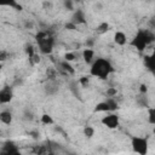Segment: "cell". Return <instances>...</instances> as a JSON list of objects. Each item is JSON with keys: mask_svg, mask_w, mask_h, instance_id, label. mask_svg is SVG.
Segmentation results:
<instances>
[{"mask_svg": "<svg viewBox=\"0 0 155 155\" xmlns=\"http://www.w3.org/2000/svg\"><path fill=\"white\" fill-rule=\"evenodd\" d=\"M114 71L115 68L113 63L105 57H97L96 61L90 65V76L99 80H107Z\"/></svg>", "mask_w": 155, "mask_h": 155, "instance_id": "6da1fadb", "label": "cell"}, {"mask_svg": "<svg viewBox=\"0 0 155 155\" xmlns=\"http://www.w3.org/2000/svg\"><path fill=\"white\" fill-rule=\"evenodd\" d=\"M155 41V34L150 29H144L139 28L132 36L130 45L134 47L138 52H144L153 42Z\"/></svg>", "mask_w": 155, "mask_h": 155, "instance_id": "7a4b0ae2", "label": "cell"}, {"mask_svg": "<svg viewBox=\"0 0 155 155\" xmlns=\"http://www.w3.org/2000/svg\"><path fill=\"white\" fill-rule=\"evenodd\" d=\"M35 41L38 44L39 51L44 54H48L53 51L54 47V38L48 31H38L35 34Z\"/></svg>", "mask_w": 155, "mask_h": 155, "instance_id": "3957f363", "label": "cell"}, {"mask_svg": "<svg viewBox=\"0 0 155 155\" xmlns=\"http://www.w3.org/2000/svg\"><path fill=\"white\" fill-rule=\"evenodd\" d=\"M131 149L137 155H148L149 153V138L144 136L131 137Z\"/></svg>", "mask_w": 155, "mask_h": 155, "instance_id": "277c9868", "label": "cell"}, {"mask_svg": "<svg viewBox=\"0 0 155 155\" xmlns=\"http://www.w3.org/2000/svg\"><path fill=\"white\" fill-rule=\"evenodd\" d=\"M101 124L109 130H116L120 126V116L117 113H107L104 116H102Z\"/></svg>", "mask_w": 155, "mask_h": 155, "instance_id": "5b68a950", "label": "cell"}, {"mask_svg": "<svg viewBox=\"0 0 155 155\" xmlns=\"http://www.w3.org/2000/svg\"><path fill=\"white\" fill-rule=\"evenodd\" d=\"M143 65L144 68L155 76V48H153V51L150 53L144 54L143 57Z\"/></svg>", "mask_w": 155, "mask_h": 155, "instance_id": "8992f818", "label": "cell"}, {"mask_svg": "<svg viewBox=\"0 0 155 155\" xmlns=\"http://www.w3.org/2000/svg\"><path fill=\"white\" fill-rule=\"evenodd\" d=\"M70 22L73 24H75L76 27L78 25H81V24H86L87 23V19H86V13L82 8H76L73 15H71V18H70Z\"/></svg>", "mask_w": 155, "mask_h": 155, "instance_id": "52a82bcc", "label": "cell"}, {"mask_svg": "<svg viewBox=\"0 0 155 155\" xmlns=\"http://www.w3.org/2000/svg\"><path fill=\"white\" fill-rule=\"evenodd\" d=\"M13 99V88L11 86H5L0 90V104H8Z\"/></svg>", "mask_w": 155, "mask_h": 155, "instance_id": "ba28073f", "label": "cell"}, {"mask_svg": "<svg viewBox=\"0 0 155 155\" xmlns=\"http://www.w3.org/2000/svg\"><path fill=\"white\" fill-rule=\"evenodd\" d=\"M113 41L117 46H125L128 42V36L122 30H115L114 35H113Z\"/></svg>", "mask_w": 155, "mask_h": 155, "instance_id": "9c48e42d", "label": "cell"}, {"mask_svg": "<svg viewBox=\"0 0 155 155\" xmlns=\"http://www.w3.org/2000/svg\"><path fill=\"white\" fill-rule=\"evenodd\" d=\"M81 57H82V61L87 64V65H91L94 61H96V52L93 48H88V47H85L81 52Z\"/></svg>", "mask_w": 155, "mask_h": 155, "instance_id": "30bf717a", "label": "cell"}, {"mask_svg": "<svg viewBox=\"0 0 155 155\" xmlns=\"http://www.w3.org/2000/svg\"><path fill=\"white\" fill-rule=\"evenodd\" d=\"M44 90H45V93L47 96H54L59 91V85L56 80H48V82L45 84Z\"/></svg>", "mask_w": 155, "mask_h": 155, "instance_id": "8fae6325", "label": "cell"}, {"mask_svg": "<svg viewBox=\"0 0 155 155\" xmlns=\"http://www.w3.org/2000/svg\"><path fill=\"white\" fill-rule=\"evenodd\" d=\"M18 150H19L18 147L13 142H7L6 144L2 145V148L0 150V155H13Z\"/></svg>", "mask_w": 155, "mask_h": 155, "instance_id": "7c38bea8", "label": "cell"}, {"mask_svg": "<svg viewBox=\"0 0 155 155\" xmlns=\"http://www.w3.org/2000/svg\"><path fill=\"white\" fill-rule=\"evenodd\" d=\"M13 121V115L10 110H1L0 111V122L2 125H11Z\"/></svg>", "mask_w": 155, "mask_h": 155, "instance_id": "4fadbf2b", "label": "cell"}, {"mask_svg": "<svg viewBox=\"0 0 155 155\" xmlns=\"http://www.w3.org/2000/svg\"><path fill=\"white\" fill-rule=\"evenodd\" d=\"M93 113H103V114H107V113H111V111H110V108H109L107 101L104 99V101L98 102V103L94 105Z\"/></svg>", "mask_w": 155, "mask_h": 155, "instance_id": "5bb4252c", "label": "cell"}, {"mask_svg": "<svg viewBox=\"0 0 155 155\" xmlns=\"http://www.w3.org/2000/svg\"><path fill=\"white\" fill-rule=\"evenodd\" d=\"M109 29H110V24L104 21V22H101V23L96 27V33H97L98 35H103V34H105L107 31H109Z\"/></svg>", "mask_w": 155, "mask_h": 155, "instance_id": "9a60e30c", "label": "cell"}, {"mask_svg": "<svg viewBox=\"0 0 155 155\" xmlns=\"http://www.w3.org/2000/svg\"><path fill=\"white\" fill-rule=\"evenodd\" d=\"M136 103L140 108H147L148 109L150 107L149 105V102H148V94H139L137 97V99H136Z\"/></svg>", "mask_w": 155, "mask_h": 155, "instance_id": "2e32d148", "label": "cell"}, {"mask_svg": "<svg viewBox=\"0 0 155 155\" xmlns=\"http://www.w3.org/2000/svg\"><path fill=\"white\" fill-rule=\"evenodd\" d=\"M40 122H41L42 125H45V126H51V125L54 124V119H53L52 115H50V114H47V113H44V114L40 116Z\"/></svg>", "mask_w": 155, "mask_h": 155, "instance_id": "e0dca14e", "label": "cell"}, {"mask_svg": "<svg viewBox=\"0 0 155 155\" xmlns=\"http://www.w3.org/2000/svg\"><path fill=\"white\" fill-rule=\"evenodd\" d=\"M82 134L85 136V138L87 139H91L93 138V136L96 134V128L91 125H86L84 128H82Z\"/></svg>", "mask_w": 155, "mask_h": 155, "instance_id": "ac0fdd59", "label": "cell"}, {"mask_svg": "<svg viewBox=\"0 0 155 155\" xmlns=\"http://www.w3.org/2000/svg\"><path fill=\"white\" fill-rule=\"evenodd\" d=\"M147 119L149 125L155 126V107H149L147 109Z\"/></svg>", "mask_w": 155, "mask_h": 155, "instance_id": "d6986e66", "label": "cell"}, {"mask_svg": "<svg viewBox=\"0 0 155 155\" xmlns=\"http://www.w3.org/2000/svg\"><path fill=\"white\" fill-rule=\"evenodd\" d=\"M105 101H107L111 113H116V110H119V103H117L116 98H107Z\"/></svg>", "mask_w": 155, "mask_h": 155, "instance_id": "ffe728a7", "label": "cell"}, {"mask_svg": "<svg viewBox=\"0 0 155 155\" xmlns=\"http://www.w3.org/2000/svg\"><path fill=\"white\" fill-rule=\"evenodd\" d=\"M61 67H62V69L64 70V71H67V73H70V74H74V69H73V67H71V64L69 63V62H67V61H62L61 62Z\"/></svg>", "mask_w": 155, "mask_h": 155, "instance_id": "44dd1931", "label": "cell"}, {"mask_svg": "<svg viewBox=\"0 0 155 155\" xmlns=\"http://www.w3.org/2000/svg\"><path fill=\"white\" fill-rule=\"evenodd\" d=\"M75 58H76V53L75 52H71V51L65 52L64 56H63V61H67L69 63H71L73 61H75Z\"/></svg>", "mask_w": 155, "mask_h": 155, "instance_id": "7402d4cb", "label": "cell"}, {"mask_svg": "<svg viewBox=\"0 0 155 155\" xmlns=\"http://www.w3.org/2000/svg\"><path fill=\"white\" fill-rule=\"evenodd\" d=\"M24 51H25V53H27V56L29 57V59H31L36 53H35V48H34V46L33 45H27L25 46V48H24Z\"/></svg>", "mask_w": 155, "mask_h": 155, "instance_id": "603a6c76", "label": "cell"}, {"mask_svg": "<svg viewBox=\"0 0 155 155\" xmlns=\"http://www.w3.org/2000/svg\"><path fill=\"white\" fill-rule=\"evenodd\" d=\"M117 94V90L116 87H108L107 91H105V96L107 98H115Z\"/></svg>", "mask_w": 155, "mask_h": 155, "instance_id": "cb8c5ba5", "label": "cell"}, {"mask_svg": "<svg viewBox=\"0 0 155 155\" xmlns=\"http://www.w3.org/2000/svg\"><path fill=\"white\" fill-rule=\"evenodd\" d=\"M78 82L80 84L81 87H88V86H90V76L84 75V76H81V78L79 79Z\"/></svg>", "mask_w": 155, "mask_h": 155, "instance_id": "d4e9b609", "label": "cell"}, {"mask_svg": "<svg viewBox=\"0 0 155 155\" xmlns=\"http://www.w3.org/2000/svg\"><path fill=\"white\" fill-rule=\"evenodd\" d=\"M63 6L67 8V10H69V11H75V8H74V2L73 1H70V0H65L64 2H63Z\"/></svg>", "mask_w": 155, "mask_h": 155, "instance_id": "484cf974", "label": "cell"}, {"mask_svg": "<svg viewBox=\"0 0 155 155\" xmlns=\"http://www.w3.org/2000/svg\"><path fill=\"white\" fill-rule=\"evenodd\" d=\"M138 91H139V94H148L149 87H148V85H147V84H140V85H139Z\"/></svg>", "mask_w": 155, "mask_h": 155, "instance_id": "4316f807", "label": "cell"}, {"mask_svg": "<svg viewBox=\"0 0 155 155\" xmlns=\"http://www.w3.org/2000/svg\"><path fill=\"white\" fill-rule=\"evenodd\" d=\"M86 47H88V48H93V45H94V39L93 38H88L87 40H86Z\"/></svg>", "mask_w": 155, "mask_h": 155, "instance_id": "83f0119b", "label": "cell"}, {"mask_svg": "<svg viewBox=\"0 0 155 155\" xmlns=\"http://www.w3.org/2000/svg\"><path fill=\"white\" fill-rule=\"evenodd\" d=\"M65 28H67V29H69V30H75V29H76L78 27H76L75 24H73V23H71V22L69 21V22H68V23L65 24Z\"/></svg>", "mask_w": 155, "mask_h": 155, "instance_id": "f1b7e54d", "label": "cell"}, {"mask_svg": "<svg viewBox=\"0 0 155 155\" xmlns=\"http://www.w3.org/2000/svg\"><path fill=\"white\" fill-rule=\"evenodd\" d=\"M8 5H10V6H12V7H15V8H16V10H18V11H21V10H22V6H21L19 4L15 2V1H11Z\"/></svg>", "mask_w": 155, "mask_h": 155, "instance_id": "f546056e", "label": "cell"}, {"mask_svg": "<svg viewBox=\"0 0 155 155\" xmlns=\"http://www.w3.org/2000/svg\"><path fill=\"white\" fill-rule=\"evenodd\" d=\"M0 59H1L2 62L6 59V52H5V51H1V53H0Z\"/></svg>", "mask_w": 155, "mask_h": 155, "instance_id": "4dcf8cb0", "label": "cell"}, {"mask_svg": "<svg viewBox=\"0 0 155 155\" xmlns=\"http://www.w3.org/2000/svg\"><path fill=\"white\" fill-rule=\"evenodd\" d=\"M13 155H23V153H22L21 150H18V151H17V153H15Z\"/></svg>", "mask_w": 155, "mask_h": 155, "instance_id": "1f68e13d", "label": "cell"}, {"mask_svg": "<svg viewBox=\"0 0 155 155\" xmlns=\"http://www.w3.org/2000/svg\"><path fill=\"white\" fill-rule=\"evenodd\" d=\"M151 133H153V136L155 137V126H153V130H151Z\"/></svg>", "mask_w": 155, "mask_h": 155, "instance_id": "d6a6232c", "label": "cell"}, {"mask_svg": "<svg viewBox=\"0 0 155 155\" xmlns=\"http://www.w3.org/2000/svg\"><path fill=\"white\" fill-rule=\"evenodd\" d=\"M47 155H56V154H53V153H50V154H47Z\"/></svg>", "mask_w": 155, "mask_h": 155, "instance_id": "836d02e7", "label": "cell"}, {"mask_svg": "<svg viewBox=\"0 0 155 155\" xmlns=\"http://www.w3.org/2000/svg\"><path fill=\"white\" fill-rule=\"evenodd\" d=\"M154 28H155V22H154Z\"/></svg>", "mask_w": 155, "mask_h": 155, "instance_id": "e575fe53", "label": "cell"}]
</instances>
